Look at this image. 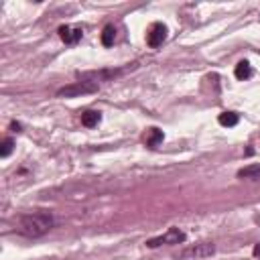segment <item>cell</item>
I'll return each mask as SVG.
<instances>
[{
    "instance_id": "1",
    "label": "cell",
    "mask_w": 260,
    "mask_h": 260,
    "mask_svg": "<svg viewBox=\"0 0 260 260\" xmlns=\"http://www.w3.org/2000/svg\"><path fill=\"white\" fill-rule=\"evenodd\" d=\"M51 228H53V216L47 212H31L27 216H20L17 226V230L22 236H29V238L45 236Z\"/></svg>"
},
{
    "instance_id": "2",
    "label": "cell",
    "mask_w": 260,
    "mask_h": 260,
    "mask_svg": "<svg viewBox=\"0 0 260 260\" xmlns=\"http://www.w3.org/2000/svg\"><path fill=\"white\" fill-rule=\"evenodd\" d=\"M98 90V83L94 81H76L71 85H65V88L57 90V96L59 98H78V96H83V94H94Z\"/></svg>"
},
{
    "instance_id": "3",
    "label": "cell",
    "mask_w": 260,
    "mask_h": 260,
    "mask_svg": "<svg viewBox=\"0 0 260 260\" xmlns=\"http://www.w3.org/2000/svg\"><path fill=\"white\" fill-rule=\"evenodd\" d=\"M181 242H185V232H181L179 228H169L165 234H160V236L146 240V246L148 248H159V246H163V244H181Z\"/></svg>"
},
{
    "instance_id": "4",
    "label": "cell",
    "mask_w": 260,
    "mask_h": 260,
    "mask_svg": "<svg viewBox=\"0 0 260 260\" xmlns=\"http://www.w3.org/2000/svg\"><path fill=\"white\" fill-rule=\"evenodd\" d=\"M216 252V246L212 242H200V244H193L189 246V248H185L177 254L179 260H185V258H207V256H212Z\"/></svg>"
},
{
    "instance_id": "5",
    "label": "cell",
    "mask_w": 260,
    "mask_h": 260,
    "mask_svg": "<svg viewBox=\"0 0 260 260\" xmlns=\"http://www.w3.org/2000/svg\"><path fill=\"white\" fill-rule=\"evenodd\" d=\"M167 35H169V29L165 27L163 22H153L151 27H148V31H146V43H148V47H151V49L160 47L165 43Z\"/></svg>"
},
{
    "instance_id": "6",
    "label": "cell",
    "mask_w": 260,
    "mask_h": 260,
    "mask_svg": "<svg viewBox=\"0 0 260 260\" xmlns=\"http://www.w3.org/2000/svg\"><path fill=\"white\" fill-rule=\"evenodd\" d=\"M59 37L61 41H63L65 45H76L80 39H81V29H76V27H69V24H63V27H59Z\"/></svg>"
},
{
    "instance_id": "7",
    "label": "cell",
    "mask_w": 260,
    "mask_h": 260,
    "mask_svg": "<svg viewBox=\"0 0 260 260\" xmlns=\"http://www.w3.org/2000/svg\"><path fill=\"white\" fill-rule=\"evenodd\" d=\"M100 120H102V114L100 112H96V110H85V112L81 114V124L85 128H94L100 124Z\"/></svg>"
},
{
    "instance_id": "8",
    "label": "cell",
    "mask_w": 260,
    "mask_h": 260,
    "mask_svg": "<svg viewBox=\"0 0 260 260\" xmlns=\"http://www.w3.org/2000/svg\"><path fill=\"white\" fill-rule=\"evenodd\" d=\"M163 130H159V128H148L146 130V134H144V142H146V146H151V148H155V146H159L160 142H163Z\"/></svg>"
},
{
    "instance_id": "9",
    "label": "cell",
    "mask_w": 260,
    "mask_h": 260,
    "mask_svg": "<svg viewBox=\"0 0 260 260\" xmlns=\"http://www.w3.org/2000/svg\"><path fill=\"white\" fill-rule=\"evenodd\" d=\"M234 76H236V80H240V81L252 78V65L248 63V61H240V63L236 65V69H234Z\"/></svg>"
},
{
    "instance_id": "10",
    "label": "cell",
    "mask_w": 260,
    "mask_h": 260,
    "mask_svg": "<svg viewBox=\"0 0 260 260\" xmlns=\"http://www.w3.org/2000/svg\"><path fill=\"white\" fill-rule=\"evenodd\" d=\"M238 177L240 179H260V163L256 165H248L238 171Z\"/></svg>"
},
{
    "instance_id": "11",
    "label": "cell",
    "mask_w": 260,
    "mask_h": 260,
    "mask_svg": "<svg viewBox=\"0 0 260 260\" xmlns=\"http://www.w3.org/2000/svg\"><path fill=\"white\" fill-rule=\"evenodd\" d=\"M218 122L221 126H236L238 122H240V114H236V112H221L220 116H218Z\"/></svg>"
},
{
    "instance_id": "12",
    "label": "cell",
    "mask_w": 260,
    "mask_h": 260,
    "mask_svg": "<svg viewBox=\"0 0 260 260\" xmlns=\"http://www.w3.org/2000/svg\"><path fill=\"white\" fill-rule=\"evenodd\" d=\"M114 39H116V29L112 27V24H108V27H104V31H102V45L104 47H112Z\"/></svg>"
},
{
    "instance_id": "13",
    "label": "cell",
    "mask_w": 260,
    "mask_h": 260,
    "mask_svg": "<svg viewBox=\"0 0 260 260\" xmlns=\"http://www.w3.org/2000/svg\"><path fill=\"white\" fill-rule=\"evenodd\" d=\"M12 151H15V140H12V139H4L2 144H0V157L6 159Z\"/></svg>"
},
{
    "instance_id": "14",
    "label": "cell",
    "mask_w": 260,
    "mask_h": 260,
    "mask_svg": "<svg viewBox=\"0 0 260 260\" xmlns=\"http://www.w3.org/2000/svg\"><path fill=\"white\" fill-rule=\"evenodd\" d=\"M252 252H254V256H256V258H260V244H256V246H254V250H252Z\"/></svg>"
},
{
    "instance_id": "15",
    "label": "cell",
    "mask_w": 260,
    "mask_h": 260,
    "mask_svg": "<svg viewBox=\"0 0 260 260\" xmlns=\"http://www.w3.org/2000/svg\"><path fill=\"white\" fill-rule=\"evenodd\" d=\"M10 128L19 132V130H20V124H19V122H12V124H10Z\"/></svg>"
}]
</instances>
